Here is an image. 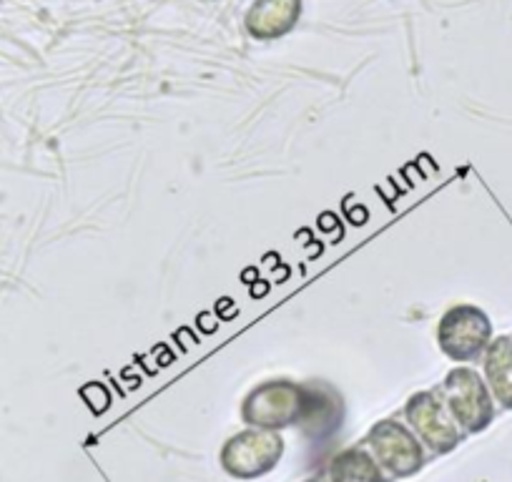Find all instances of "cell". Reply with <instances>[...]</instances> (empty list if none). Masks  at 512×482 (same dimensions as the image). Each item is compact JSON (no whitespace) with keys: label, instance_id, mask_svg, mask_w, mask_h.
<instances>
[{"label":"cell","instance_id":"6da1fadb","mask_svg":"<svg viewBox=\"0 0 512 482\" xmlns=\"http://www.w3.org/2000/svg\"><path fill=\"white\" fill-rule=\"evenodd\" d=\"M309 405H312V390L292 385V382H267L256 387L241 407V417L246 425L259 430H282L297 422L307 420Z\"/></svg>","mask_w":512,"mask_h":482},{"label":"cell","instance_id":"7a4b0ae2","mask_svg":"<svg viewBox=\"0 0 512 482\" xmlns=\"http://www.w3.org/2000/svg\"><path fill=\"white\" fill-rule=\"evenodd\" d=\"M445 407L465 435L487 430L495 420V402L487 382L470 367H457L442 385Z\"/></svg>","mask_w":512,"mask_h":482},{"label":"cell","instance_id":"3957f363","mask_svg":"<svg viewBox=\"0 0 512 482\" xmlns=\"http://www.w3.org/2000/svg\"><path fill=\"white\" fill-rule=\"evenodd\" d=\"M284 455V440L274 430L239 432L221 447V467L236 480H256L279 465Z\"/></svg>","mask_w":512,"mask_h":482},{"label":"cell","instance_id":"277c9868","mask_svg":"<svg viewBox=\"0 0 512 482\" xmlns=\"http://www.w3.org/2000/svg\"><path fill=\"white\" fill-rule=\"evenodd\" d=\"M367 445L377 465L390 472L392 477H410L425 465V452H422L420 440L402 422H377L369 430Z\"/></svg>","mask_w":512,"mask_h":482},{"label":"cell","instance_id":"5b68a950","mask_svg":"<svg viewBox=\"0 0 512 482\" xmlns=\"http://www.w3.org/2000/svg\"><path fill=\"white\" fill-rule=\"evenodd\" d=\"M492 339V324L482 309L462 304L450 309L440 324V347L455 362H472L487 349Z\"/></svg>","mask_w":512,"mask_h":482},{"label":"cell","instance_id":"8992f818","mask_svg":"<svg viewBox=\"0 0 512 482\" xmlns=\"http://www.w3.org/2000/svg\"><path fill=\"white\" fill-rule=\"evenodd\" d=\"M405 417L412 430H415V435L435 455H447L465 440V432L452 420L450 410L435 392H420V395L410 397L405 407Z\"/></svg>","mask_w":512,"mask_h":482},{"label":"cell","instance_id":"52a82bcc","mask_svg":"<svg viewBox=\"0 0 512 482\" xmlns=\"http://www.w3.org/2000/svg\"><path fill=\"white\" fill-rule=\"evenodd\" d=\"M302 0H256L246 16V31L259 41L287 36L299 21Z\"/></svg>","mask_w":512,"mask_h":482},{"label":"cell","instance_id":"ba28073f","mask_svg":"<svg viewBox=\"0 0 512 482\" xmlns=\"http://www.w3.org/2000/svg\"><path fill=\"white\" fill-rule=\"evenodd\" d=\"M485 377L495 402L512 410V337H497L487 344Z\"/></svg>","mask_w":512,"mask_h":482},{"label":"cell","instance_id":"9c48e42d","mask_svg":"<svg viewBox=\"0 0 512 482\" xmlns=\"http://www.w3.org/2000/svg\"><path fill=\"white\" fill-rule=\"evenodd\" d=\"M329 482H384V475L364 447H347L329 462Z\"/></svg>","mask_w":512,"mask_h":482},{"label":"cell","instance_id":"30bf717a","mask_svg":"<svg viewBox=\"0 0 512 482\" xmlns=\"http://www.w3.org/2000/svg\"><path fill=\"white\" fill-rule=\"evenodd\" d=\"M307 482H324L322 477H312V480H307Z\"/></svg>","mask_w":512,"mask_h":482}]
</instances>
